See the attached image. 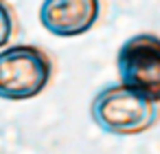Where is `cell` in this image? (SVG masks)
<instances>
[{"label": "cell", "mask_w": 160, "mask_h": 154, "mask_svg": "<svg viewBox=\"0 0 160 154\" xmlns=\"http://www.w3.org/2000/svg\"><path fill=\"white\" fill-rule=\"evenodd\" d=\"M90 117L108 134L134 136L151 130L160 121V104H153L121 84H110L94 95Z\"/></svg>", "instance_id": "6da1fadb"}, {"label": "cell", "mask_w": 160, "mask_h": 154, "mask_svg": "<svg viewBox=\"0 0 160 154\" xmlns=\"http://www.w3.org/2000/svg\"><path fill=\"white\" fill-rule=\"evenodd\" d=\"M53 77L51 55L35 44H16L0 51V99L27 101L46 90Z\"/></svg>", "instance_id": "7a4b0ae2"}, {"label": "cell", "mask_w": 160, "mask_h": 154, "mask_svg": "<svg viewBox=\"0 0 160 154\" xmlns=\"http://www.w3.org/2000/svg\"><path fill=\"white\" fill-rule=\"evenodd\" d=\"M121 86L160 104V35L134 33L116 51Z\"/></svg>", "instance_id": "3957f363"}, {"label": "cell", "mask_w": 160, "mask_h": 154, "mask_svg": "<svg viewBox=\"0 0 160 154\" xmlns=\"http://www.w3.org/2000/svg\"><path fill=\"white\" fill-rule=\"evenodd\" d=\"M38 18L48 33L57 38H77L99 22L101 0H44Z\"/></svg>", "instance_id": "277c9868"}, {"label": "cell", "mask_w": 160, "mask_h": 154, "mask_svg": "<svg viewBox=\"0 0 160 154\" xmlns=\"http://www.w3.org/2000/svg\"><path fill=\"white\" fill-rule=\"evenodd\" d=\"M18 29V20H16V11L7 0H0V49L9 46V42L13 40Z\"/></svg>", "instance_id": "5b68a950"}]
</instances>
